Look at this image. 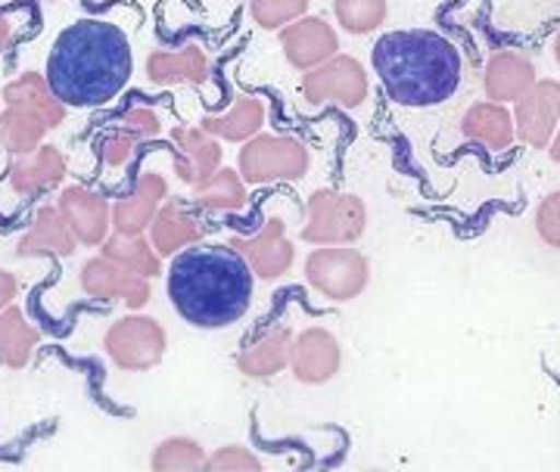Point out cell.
<instances>
[{
    "mask_svg": "<svg viewBox=\"0 0 560 472\" xmlns=\"http://www.w3.org/2000/svg\"><path fill=\"white\" fill-rule=\"evenodd\" d=\"M300 94L312 106H337V109H359L371 94L368 72L355 57L337 54L315 69H308L300 81Z\"/></svg>",
    "mask_w": 560,
    "mask_h": 472,
    "instance_id": "8",
    "label": "cell"
},
{
    "mask_svg": "<svg viewBox=\"0 0 560 472\" xmlns=\"http://www.w3.org/2000/svg\"><path fill=\"white\" fill-rule=\"evenodd\" d=\"M79 286L88 298L103 302V305L121 302L128 311H140V308L153 298L150 276L135 274V271L121 268V264H116L113 258L106 256L88 258V261L81 264Z\"/></svg>",
    "mask_w": 560,
    "mask_h": 472,
    "instance_id": "9",
    "label": "cell"
},
{
    "mask_svg": "<svg viewBox=\"0 0 560 472\" xmlns=\"http://www.w3.org/2000/svg\"><path fill=\"white\" fill-rule=\"evenodd\" d=\"M268 118L265 99L253 97V94H241L234 99V106L221 116H206L200 121V128L212 138L228 140V143H246L249 138H256Z\"/></svg>",
    "mask_w": 560,
    "mask_h": 472,
    "instance_id": "25",
    "label": "cell"
},
{
    "mask_svg": "<svg viewBox=\"0 0 560 472\" xmlns=\"http://www.w3.org/2000/svg\"><path fill=\"white\" fill-rule=\"evenodd\" d=\"M555 59H558V66H560V32H558V38H555Z\"/></svg>",
    "mask_w": 560,
    "mask_h": 472,
    "instance_id": "40",
    "label": "cell"
},
{
    "mask_svg": "<svg viewBox=\"0 0 560 472\" xmlns=\"http://www.w3.org/2000/svg\"><path fill=\"white\" fill-rule=\"evenodd\" d=\"M10 38H13V22H10V16H3V13H0V54L7 50Z\"/></svg>",
    "mask_w": 560,
    "mask_h": 472,
    "instance_id": "38",
    "label": "cell"
},
{
    "mask_svg": "<svg viewBox=\"0 0 560 472\" xmlns=\"http://www.w3.org/2000/svg\"><path fill=\"white\" fill-rule=\"evenodd\" d=\"M536 234L545 246L560 249V190L548 193L536 209Z\"/></svg>",
    "mask_w": 560,
    "mask_h": 472,
    "instance_id": "36",
    "label": "cell"
},
{
    "mask_svg": "<svg viewBox=\"0 0 560 472\" xmlns=\"http://www.w3.org/2000/svg\"><path fill=\"white\" fill-rule=\"evenodd\" d=\"M106 357L125 370V374H143L160 367L165 349H168V333L156 317L131 315L119 317L106 335H103Z\"/></svg>",
    "mask_w": 560,
    "mask_h": 472,
    "instance_id": "7",
    "label": "cell"
},
{
    "mask_svg": "<svg viewBox=\"0 0 560 472\" xmlns=\"http://www.w3.org/2000/svg\"><path fill=\"white\" fill-rule=\"evenodd\" d=\"M368 231V205L355 193L318 190L305 205L302 239L312 246H355Z\"/></svg>",
    "mask_w": 560,
    "mask_h": 472,
    "instance_id": "4",
    "label": "cell"
},
{
    "mask_svg": "<svg viewBox=\"0 0 560 472\" xmlns=\"http://www.w3.org/2000/svg\"><path fill=\"white\" fill-rule=\"evenodd\" d=\"M206 470L221 472H259L261 460L243 445H221L219 451L206 457Z\"/></svg>",
    "mask_w": 560,
    "mask_h": 472,
    "instance_id": "34",
    "label": "cell"
},
{
    "mask_svg": "<svg viewBox=\"0 0 560 472\" xmlns=\"http://www.w3.org/2000/svg\"><path fill=\"white\" fill-rule=\"evenodd\" d=\"M165 199H168V180L160 172L138 175L135 187L113 202V231L116 234H147Z\"/></svg>",
    "mask_w": 560,
    "mask_h": 472,
    "instance_id": "15",
    "label": "cell"
},
{
    "mask_svg": "<svg viewBox=\"0 0 560 472\" xmlns=\"http://www.w3.org/2000/svg\"><path fill=\"white\" fill-rule=\"evenodd\" d=\"M147 236H150L153 249H156L162 258H172L178 256L180 249L202 243V236H206V221H202L187 202H180V199H165L160 205V212H156V217H153Z\"/></svg>",
    "mask_w": 560,
    "mask_h": 472,
    "instance_id": "17",
    "label": "cell"
},
{
    "mask_svg": "<svg viewBox=\"0 0 560 472\" xmlns=\"http://www.w3.org/2000/svg\"><path fill=\"white\" fill-rule=\"evenodd\" d=\"M75 249H79V239L69 231L57 205H40L28 231L16 243L20 258H69L75 256Z\"/></svg>",
    "mask_w": 560,
    "mask_h": 472,
    "instance_id": "19",
    "label": "cell"
},
{
    "mask_svg": "<svg viewBox=\"0 0 560 472\" xmlns=\"http://www.w3.org/2000/svg\"><path fill=\"white\" fill-rule=\"evenodd\" d=\"M342 367L340 339L324 330V327H308L293 335V352H290V370L302 386H324Z\"/></svg>",
    "mask_w": 560,
    "mask_h": 472,
    "instance_id": "12",
    "label": "cell"
},
{
    "mask_svg": "<svg viewBox=\"0 0 560 472\" xmlns=\"http://www.w3.org/2000/svg\"><path fill=\"white\" fill-rule=\"evenodd\" d=\"M371 62L389 99L411 109L440 106L455 97L464 72L458 47L430 28L383 35L371 50Z\"/></svg>",
    "mask_w": 560,
    "mask_h": 472,
    "instance_id": "3",
    "label": "cell"
},
{
    "mask_svg": "<svg viewBox=\"0 0 560 472\" xmlns=\"http://www.w3.org/2000/svg\"><path fill=\"white\" fill-rule=\"evenodd\" d=\"M259 280H280L296 261V246L287 236L283 217H268L253 236H231V243Z\"/></svg>",
    "mask_w": 560,
    "mask_h": 472,
    "instance_id": "10",
    "label": "cell"
},
{
    "mask_svg": "<svg viewBox=\"0 0 560 472\" xmlns=\"http://www.w3.org/2000/svg\"><path fill=\"white\" fill-rule=\"evenodd\" d=\"M172 308L197 330H224L246 317L256 274L234 246L197 243L172 256L165 274Z\"/></svg>",
    "mask_w": 560,
    "mask_h": 472,
    "instance_id": "2",
    "label": "cell"
},
{
    "mask_svg": "<svg viewBox=\"0 0 560 472\" xmlns=\"http://www.w3.org/2000/svg\"><path fill=\"white\" fill-rule=\"evenodd\" d=\"M38 342L40 333L28 323V317L22 315V308L10 305L0 311V364L3 367H10V370L28 367Z\"/></svg>",
    "mask_w": 560,
    "mask_h": 472,
    "instance_id": "27",
    "label": "cell"
},
{
    "mask_svg": "<svg viewBox=\"0 0 560 472\" xmlns=\"http://www.w3.org/2000/svg\"><path fill=\"white\" fill-rule=\"evenodd\" d=\"M135 50L119 25L106 20H79L62 28L44 75L66 106H106L128 87Z\"/></svg>",
    "mask_w": 560,
    "mask_h": 472,
    "instance_id": "1",
    "label": "cell"
},
{
    "mask_svg": "<svg viewBox=\"0 0 560 472\" xmlns=\"http://www.w3.org/2000/svg\"><path fill=\"white\" fill-rule=\"evenodd\" d=\"M334 13H337V22H340L342 32H349V35H371V32H377L386 22L389 3L386 0H337Z\"/></svg>",
    "mask_w": 560,
    "mask_h": 472,
    "instance_id": "31",
    "label": "cell"
},
{
    "mask_svg": "<svg viewBox=\"0 0 560 472\" xmlns=\"http://www.w3.org/2000/svg\"><path fill=\"white\" fill-rule=\"evenodd\" d=\"M290 352H293V330L287 323H275L243 345L237 354V370L246 379H271L290 367Z\"/></svg>",
    "mask_w": 560,
    "mask_h": 472,
    "instance_id": "20",
    "label": "cell"
},
{
    "mask_svg": "<svg viewBox=\"0 0 560 472\" xmlns=\"http://www.w3.org/2000/svg\"><path fill=\"white\" fill-rule=\"evenodd\" d=\"M190 199L202 212H215V215H237L246 209V180L234 168H219L215 175H209L200 184L190 187Z\"/></svg>",
    "mask_w": 560,
    "mask_h": 472,
    "instance_id": "26",
    "label": "cell"
},
{
    "mask_svg": "<svg viewBox=\"0 0 560 472\" xmlns=\"http://www.w3.org/2000/svg\"><path fill=\"white\" fill-rule=\"evenodd\" d=\"M16 295H20V280H16V274H10L7 268H0V311L10 308Z\"/></svg>",
    "mask_w": 560,
    "mask_h": 472,
    "instance_id": "37",
    "label": "cell"
},
{
    "mask_svg": "<svg viewBox=\"0 0 560 472\" xmlns=\"http://www.w3.org/2000/svg\"><path fill=\"white\" fill-rule=\"evenodd\" d=\"M536 81L539 79H536L533 59L523 57L521 50H499L486 62L482 87H486V99L508 106V103H517Z\"/></svg>",
    "mask_w": 560,
    "mask_h": 472,
    "instance_id": "22",
    "label": "cell"
},
{
    "mask_svg": "<svg viewBox=\"0 0 560 472\" xmlns=\"http://www.w3.org/2000/svg\"><path fill=\"white\" fill-rule=\"evenodd\" d=\"M371 261L355 246H318L305 258V283L327 302H352L368 290Z\"/></svg>",
    "mask_w": 560,
    "mask_h": 472,
    "instance_id": "6",
    "label": "cell"
},
{
    "mask_svg": "<svg viewBox=\"0 0 560 472\" xmlns=\"http://www.w3.org/2000/svg\"><path fill=\"white\" fill-rule=\"evenodd\" d=\"M143 146L135 134H128L125 128H119L116 121L103 131L101 138V162L106 165V168H125L131 158L138 156V150Z\"/></svg>",
    "mask_w": 560,
    "mask_h": 472,
    "instance_id": "33",
    "label": "cell"
},
{
    "mask_svg": "<svg viewBox=\"0 0 560 472\" xmlns=\"http://www.w3.org/2000/svg\"><path fill=\"white\" fill-rule=\"evenodd\" d=\"M3 103L40 118L50 131L66 121V103L54 94L50 81L40 72H22L13 81H7L3 84Z\"/></svg>",
    "mask_w": 560,
    "mask_h": 472,
    "instance_id": "23",
    "label": "cell"
},
{
    "mask_svg": "<svg viewBox=\"0 0 560 472\" xmlns=\"http://www.w3.org/2000/svg\"><path fill=\"white\" fill-rule=\"evenodd\" d=\"M47 125L40 118L28 116L22 109H13L7 106L0 113V146L10 153V156H25L32 150H38L44 138H47Z\"/></svg>",
    "mask_w": 560,
    "mask_h": 472,
    "instance_id": "29",
    "label": "cell"
},
{
    "mask_svg": "<svg viewBox=\"0 0 560 472\" xmlns=\"http://www.w3.org/2000/svg\"><path fill=\"white\" fill-rule=\"evenodd\" d=\"M147 79L156 87L175 84H206L209 79V57L200 44H184L175 50H153L147 57Z\"/></svg>",
    "mask_w": 560,
    "mask_h": 472,
    "instance_id": "24",
    "label": "cell"
},
{
    "mask_svg": "<svg viewBox=\"0 0 560 472\" xmlns=\"http://www.w3.org/2000/svg\"><path fill=\"white\" fill-rule=\"evenodd\" d=\"M150 467L156 472H200L206 470V448L190 435H172L153 448Z\"/></svg>",
    "mask_w": 560,
    "mask_h": 472,
    "instance_id": "30",
    "label": "cell"
},
{
    "mask_svg": "<svg viewBox=\"0 0 560 472\" xmlns=\"http://www.w3.org/2000/svg\"><path fill=\"white\" fill-rule=\"evenodd\" d=\"M62 177H66V156L50 143H40L38 150H32L25 156H13V165L7 168L10 190L28 199H38L57 190Z\"/></svg>",
    "mask_w": 560,
    "mask_h": 472,
    "instance_id": "16",
    "label": "cell"
},
{
    "mask_svg": "<svg viewBox=\"0 0 560 472\" xmlns=\"http://www.w3.org/2000/svg\"><path fill=\"white\" fill-rule=\"evenodd\" d=\"M308 13V0H249V16L265 32H280Z\"/></svg>",
    "mask_w": 560,
    "mask_h": 472,
    "instance_id": "32",
    "label": "cell"
},
{
    "mask_svg": "<svg viewBox=\"0 0 560 472\" xmlns=\"http://www.w3.org/2000/svg\"><path fill=\"white\" fill-rule=\"evenodd\" d=\"M57 209L79 246H103V239L113 234V202L91 187H66L57 199Z\"/></svg>",
    "mask_w": 560,
    "mask_h": 472,
    "instance_id": "14",
    "label": "cell"
},
{
    "mask_svg": "<svg viewBox=\"0 0 560 472\" xmlns=\"http://www.w3.org/2000/svg\"><path fill=\"white\" fill-rule=\"evenodd\" d=\"M172 146H175V175L194 187L209 175H215L221 168V140L206 134L202 128H190V125H178L172 131Z\"/></svg>",
    "mask_w": 560,
    "mask_h": 472,
    "instance_id": "18",
    "label": "cell"
},
{
    "mask_svg": "<svg viewBox=\"0 0 560 472\" xmlns=\"http://www.w3.org/2000/svg\"><path fill=\"white\" fill-rule=\"evenodd\" d=\"M548 156H551V162L560 165V125L558 131H555V138H551V143H548Z\"/></svg>",
    "mask_w": 560,
    "mask_h": 472,
    "instance_id": "39",
    "label": "cell"
},
{
    "mask_svg": "<svg viewBox=\"0 0 560 472\" xmlns=\"http://www.w3.org/2000/svg\"><path fill=\"white\" fill-rule=\"evenodd\" d=\"M101 256L113 258L121 268L150 276V280L162 274V256L153 249V243H150L147 234H116L113 231L103 239Z\"/></svg>",
    "mask_w": 560,
    "mask_h": 472,
    "instance_id": "28",
    "label": "cell"
},
{
    "mask_svg": "<svg viewBox=\"0 0 560 472\" xmlns=\"http://www.w3.org/2000/svg\"><path fill=\"white\" fill-rule=\"evenodd\" d=\"M517 138L529 150H548L560 125V81L539 79L514 103Z\"/></svg>",
    "mask_w": 560,
    "mask_h": 472,
    "instance_id": "11",
    "label": "cell"
},
{
    "mask_svg": "<svg viewBox=\"0 0 560 472\" xmlns=\"http://www.w3.org/2000/svg\"><path fill=\"white\" fill-rule=\"evenodd\" d=\"M312 153L308 146L287 134H256L243 143L237 172L249 187L265 184H293L308 175Z\"/></svg>",
    "mask_w": 560,
    "mask_h": 472,
    "instance_id": "5",
    "label": "cell"
},
{
    "mask_svg": "<svg viewBox=\"0 0 560 472\" xmlns=\"http://www.w3.org/2000/svg\"><path fill=\"white\" fill-rule=\"evenodd\" d=\"M113 121H116L119 128H125L128 134H135L140 143L156 140L162 134V118L156 116L153 109H147V106H128V109H121Z\"/></svg>",
    "mask_w": 560,
    "mask_h": 472,
    "instance_id": "35",
    "label": "cell"
},
{
    "mask_svg": "<svg viewBox=\"0 0 560 472\" xmlns=\"http://www.w3.org/2000/svg\"><path fill=\"white\" fill-rule=\"evenodd\" d=\"M460 134L477 143L482 150H492V153H504L514 146L517 140V125H514V113L504 106V103H492V99H482L474 103L464 118H460Z\"/></svg>",
    "mask_w": 560,
    "mask_h": 472,
    "instance_id": "21",
    "label": "cell"
},
{
    "mask_svg": "<svg viewBox=\"0 0 560 472\" xmlns=\"http://www.w3.org/2000/svg\"><path fill=\"white\" fill-rule=\"evenodd\" d=\"M280 50L293 69L308 72V69H315V66L340 54V35L330 22L305 13L302 20L280 28Z\"/></svg>",
    "mask_w": 560,
    "mask_h": 472,
    "instance_id": "13",
    "label": "cell"
}]
</instances>
